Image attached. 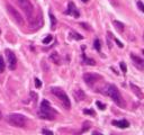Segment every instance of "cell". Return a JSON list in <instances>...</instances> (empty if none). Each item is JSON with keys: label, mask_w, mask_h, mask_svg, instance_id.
Instances as JSON below:
<instances>
[{"label": "cell", "mask_w": 144, "mask_h": 135, "mask_svg": "<svg viewBox=\"0 0 144 135\" xmlns=\"http://www.w3.org/2000/svg\"><path fill=\"white\" fill-rule=\"evenodd\" d=\"M28 19H29V25H31V27H33V28H41L43 25V19H42V15L41 14L37 17L31 16Z\"/></svg>", "instance_id": "9c48e42d"}, {"label": "cell", "mask_w": 144, "mask_h": 135, "mask_svg": "<svg viewBox=\"0 0 144 135\" xmlns=\"http://www.w3.org/2000/svg\"><path fill=\"white\" fill-rule=\"evenodd\" d=\"M82 58H83V63L89 64V65H95V64H96L95 60H91V59H87V56H86V54H85V53L82 54Z\"/></svg>", "instance_id": "e0dca14e"}, {"label": "cell", "mask_w": 144, "mask_h": 135, "mask_svg": "<svg viewBox=\"0 0 144 135\" xmlns=\"http://www.w3.org/2000/svg\"><path fill=\"white\" fill-rule=\"evenodd\" d=\"M96 105H97V106H98L101 110H104L105 108H106V105H105V104H102V102H100V101H97V102H96Z\"/></svg>", "instance_id": "484cf974"}, {"label": "cell", "mask_w": 144, "mask_h": 135, "mask_svg": "<svg viewBox=\"0 0 144 135\" xmlns=\"http://www.w3.org/2000/svg\"><path fill=\"white\" fill-rule=\"evenodd\" d=\"M113 123V125L117 126L119 128H127L129 126V123L127 122L126 119H122V120H113L111 122Z\"/></svg>", "instance_id": "7c38bea8"}, {"label": "cell", "mask_w": 144, "mask_h": 135, "mask_svg": "<svg viewBox=\"0 0 144 135\" xmlns=\"http://www.w3.org/2000/svg\"><path fill=\"white\" fill-rule=\"evenodd\" d=\"M2 117V115H1V112H0V118H1Z\"/></svg>", "instance_id": "836d02e7"}, {"label": "cell", "mask_w": 144, "mask_h": 135, "mask_svg": "<svg viewBox=\"0 0 144 135\" xmlns=\"http://www.w3.org/2000/svg\"><path fill=\"white\" fill-rule=\"evenodd\" d=\"M131 59H132V61H133V63H134V65L137 68L138 70H144V60L142 58H140V56H137V55H135V54H131Z\"/></svg>", "instance_id": "8fae6325"}, {"label": "cell", "mask_w": 144, "mask_h": 135, "mask_svg": "<svg viewBox=\"0 0 144 135\" xmlns=\"http://www.w3.org/2000/svg\"><path fill=\"white\" fill-rule=\"evenodd\" d=\"M42 133H44V134H53V132L52 131H50V129H42Z\"/></svg>", "instance_id": "f546056e"}, {"label": "cell", "mask_w": 144, "mask_h": 135, "mask_svg": "<svg viewBox=\"0 0 144 135\" xmlns=\"http://www.w3.org/2000/svg\"><path fill=\"white\" fill-rule=\"evenodd\" d=\"M115 42H116V43H117V45H118V46H119V47H123V46H124V45H123V44H122V43H121V42H119V40H118L117 38H115Z\"/></svg>", "instance_id": "4dcf8cb0"}, {"label": "cell", "mask_w": 144, "mask_h": 135, "mask_svg": "<svg viewBox=\"0 0 144 135\" xmlns=\"http://www.w3.org/2000/svg\"><path fill=\"white\" fill-rule=\"evenodd\" d=\"M7 11L9 12V15L14 18V20H15L16 23L19 24V25H24V19H23V17H21V15L12 6L7 5Z\"/></svg>", "instance_id": "8992f818"}, {"label": "cell", "mask_w": 144, "mask_h": 135, "mask_svg": "<svg viewBox=\"0 0 144 135\" xmlns=\"http://www.w3.org/2000/svg\"><path fill=\"white\" fill-rule=\"evenodd\" d=\"M35 86H36V88H41L42 87V82H41L40 79H37V78H35Z\"/></svg>", "instance_id": "cb8c5ba5"}, {"label": "cell", "mask_w": 144, "mask_h": 135, "mask_svg": "<svg viewBox=\"0 0 144 135\" xmlns=\"http://www.w3.org/2000/svg\"><path fill=\"white\" fill-rule=\"evenodd\" d=\"M48 16H50V19H51V28L54 29L56 27V18H55V16H53L52 14H48Z\"/></svg>", "instance_id": "ac0fdd59"}, {"label": "cell", "mask_w": 144, "mask_h": 135, "mask_svg": "<svg viewBox=\"0 0 144 135\" xmlns=\"http://www.w3.org/2000/svg\"><path fill=\"white\" fill-rule=\"evenodd\" d=\"M31 97H32V99H33L34 101L37 100V94L35 93V92H31Z\"/></svg>", "instance_id": "f1b7e54d"}, {"label": "cell", "mask_w": 144, "mask_h": 135, "mask_svg": "<svg viewBox=\"0 0 144 135\" xmlns=\"http://www.w3.org/2000/svg\"><path fill=\"white\" fill-rule=\"evenodd\" d=\"M137 7H138V9H140L141 11H144V6H143L142 1H140V0L137 1Z\"/></svg>", "instance_id": "4316f807"}, {"label": "cell", "mask_w": 144, "mask_h": 135, "mask_svg": "<svg viewBox=\"0 0 144 135\" xmlns=\"http://www.w3.org/2000/svg\"><path fill=\"white\" fill-rule=\"evenodd\" d=\"M100 91H101V93H104L105 96H108L109 98L113 99V101L115 102V104H117L118 106L125 107L124 99H123L121 92H119V90L117 89V87H116L115 85H107V86H105V87L102 88Z\"/></svg>", "instance_id": "6da1fadb"}, {"label": "cell", "mask_w": 144, "mask_h": 135, "mask_svg": "<svg viewBox=\"0 0 144 135\" xmlns=\"http://www.w3.org/2000/svg\"><path fill=\"white\" fill-rule=\"evenodd\" d=\"M81 26H83L86 29H90V27H89L88 25H87V24H85V23H82V24H81Z\"/></svg>", "instance_id": "1f68e13d"}, {"label": "cell", "mask_w": 144, "mask_h": 135, "mask_svg": "<svg viewBox=\"0 0 144 135\" xmlns=\"http://www.w3.org/2000/svg\"><path fill=\"white\" fill-rule=\"evenodd\" d=\"M50 59H51V61L54 62L55 64H61V59H60V56H59V54L56 53V52H54L51 54V56H50Z\"/></svg>", "instance_id": "5bb4252c"}, {"label": "cell", "mask_w": 144, "mask_h": 135, "mask_svg": "<svg viewBox=\"0 0 144 135\" xmlns=\"http://www.w3.org/2000/svg\"><path fill=\"white\" fill-rule=\"evenodd\" d=\"M83 113H85V114H87V115H92V116H94L95 115V112H94V110H89V109H85V110H83Z\"/></svg>", "instance_id": "83f0119b"}, {"label": "cell", "mask_w": 144, "mask_h": 135, "mask_svg": "<svg viewBox=\"0 0 144 135\" xmlns=\"http://www.w3.org/2000/svg\"><path fill=\"white\" fill-rule=\"evenodd\" d=\"M113 24H114V26H115V28L117 29L118 32H124V27H125V25L123 23H121V21H118V20H114L113 21Z\"/></svg>", "instance_id": "9a60e30c"}, {"label": "cell", "mask_w": 144, "mask_h": 135, "mask_svg": "<svg viewBox=\"0 0 144 135\" xmlns=\"http://www.w3.org/2000/svg\"><path fill=\"white\" fill-rule=\"evenodd\" d=\"M94 46H95V48H96V51H98V52H100V51H101V44H100L99 39H95Z\"/></svg>", "instance_id": "d6986e66"}, {"label": "cell", "mask_w": 144, "mask_h": 135, "mask_svg": "<svg viewBox=\"0 0 144 135\" xmlns=\"http://www.w3.org/2000/svg\"><path fill=\"white\" fill-rule=\"evenodd\" d=\"M70 36L72 37V38H75V39H82L83 38V36H81L80 34H78V33H75V32H71L70 33Z\"/></svg>", "instance_id": "ffe728a7"}, {"label": "cell", "mask_w": 144, "mask_h": 135, "mask_svg": "<svg viewBox=\"0 0 144 135\" xmlns=\"http://www.w3.org/2000/svg\"><path fill=\"white\" fill-rule=\"evenodd\" d=\"M81 1H83V2H88L89 0H81Z\"/></svg>", "instance_id": "d6a6232c"}, {"label": "cell", "mask_w": 144, "mask_h": 135, "mask_svg": "<svg viewBox=\"0 0 144 135\" xmlns=\"http://www.w3.org/2000/svg\"><path fill=\"white\" fill-rule=\"evenodd\" d=\"M51 92H52L54 96H55L56 98L63 104V106L66 107L67 109H70V107H71V102H70L69 97H68L67 92L63 90V89L58 88V87H53V88H51Z\"/></svg>", "instance_id": "277c9868"}, {"label": "cell", "mask_w": 144, "mask_h": 135, "mask_svg": "<svg viewBox=\"0 0 144 135\" xmlns=\"http://www.w3.org/2000/svg\"><path fill=\"white\" fill-rule=\"evenodd\" d=\"M17 4H18V7L26 14V16L28 18L31 17V16H33V12L35 9L29 0H17Z\"/></svg>", "instance_id": "5b68a950"}, {"label": "cell", "mask_w": 144, "mask_h": 135, "mask_svg": "<svg viewBox=\"0 0 144 135\" xmlns=\"http://www.w3.org/2000/svg\"><path fill=\"white\" fill-rule=\"evenodd\" d=\"M52 38H53V37L51 36V35H47V36H46L45 38L43 39V43H44V44H48V43H50L51 40H52Z\"/></svg>", "instance_id": "7402d4cb"}, {"label": "cell", "mask_w": 144, "mask_h": 135, "mask_svg": "<svg viewBox=\"0 0 144 135\" xmlns=\"http://www.w3.org/2000/svg\"><path fill=\"white\" fill-rule=\"evenodd\" d=\"M101 80V75L97 74V73H86L83 74V81L87 83L88 86H92L94 83H96L97 81Z\"/></svg>", "instance_id": "52a82bcc"}, {"label": "cell", "mask_w": 144, "mask_h": 135, "mask_svg": "<svg viewBox=\"0 0 144 135\" xmlns=\"http://www.w3.org/2000/svg\"><path fill=\"white\" fill-rule=\"evenodd\" d=\"M131 88H132V90L134 91L135 93L137 94L138 97H140V98H142V96H143V93H142V91L140 90V88L137 87V86H135L134 83H131Z\"/></svg>", "instance_id": "2e32d148"}, {"label": "cell", "mask_w": 144, "mask_h": 135, "mask_svg": "<svg viewBox=\"0 0 144 135\" xmlns=\"http://www.w3.org/2000/svg\"><path fill=\"white\" fill-rule=\"evenodd\" d=\"M89 127H90V123H89V122H86V123H85V127H83V129L81 131V133H85V132H86Z\"/></svg>", "instance_id": "d4e9b609"}, {"label": "cell", "mask_w": 144, "mask_h": 135, "mask_svg": "<svg viewBox=\"0 0 144 135\" xmlns=\"http://www.w3.org/2000/svg\"><path fill=\"white\" fill-rule=\"evenodd\" d=\"M66 14L72 16V17H75V18H79V16H80V12H79V10L77 9L75 5L72 1H70L69 5H68V10L66 11Z\"/></svg>", "instance_id": "30bf717a"}, {"label": "cell", "mask_w": 144, "mask_h": 135, "mask_svg": "<svg viewBox=\"0 0 144 135\" xmlns=\"http://www.w3.org/2000/svg\"><path fill=\"white\" fill-rule=\"evenodd\" d=\"M38 116L42 119H46V120H53L55 119V112L53 110V108L51 107L50 102L47 100H43L40 107V112H38Z\"/></svg>", "instance_id": "7a4b0ae2"}, {"label": "cell", "mask_w": 144, "mask_h": 135, "mask_svg": "<svg viewBox=\"0 0 144 135\" xmlns=\"http://www.w3.org/2000/svg\"><path fill=\"white\" fill-rule=\"evenodd\" d=\"M7 123L15 127H25L27 123V118L21 114H9L6 118Z\"/></svg>", "instance_id": "3957f363"}, {"label": "cell", "mask_w": 144, "mask_h": 135, "mask_svg": "<svg viewBox=\"0 0 144 135\" xmlns=\"http://www.w3.org/2000/svg\"><path fill=\"white\" fill-rule=\"evenodd\" d=\"M6 56H7V61H8V65H9L10 70H15L17 66V59L16 55L14 54L12 51L6 50Z\"/></svg>", "instance_id": "ba28073f"}, {"label": "cell", "mask_w": 144, "mask_h": 135, "mask_svg": "<svg viewBox=\"0 0 144 135\" xmlns=\"http://www.w3.org/2000/svg\"><path fill=\"white\" fill-rule=\"evenodd\" d=\"M119 65H121L122 71H123L124 73H126V71H127V68H126V65H125V63H124V62H121V63H119Z\"/></svg>", "instance_id": "603a6c76"}, {"label": "cell", "mask_w": 144, "mask_h": 135, "mask_svg": "<svg viewBox=\"0 0 144 135\" xmlns=\"http://www.w3.org/2000/svg\"><path fill=\"white\" fill-rule=\"evenodd\" d=\"M5 68H6V65H5L4 58H2V56L0 55V73H2V72L5 71Z\"/></svg>", "instance_id": "44dd1931"}, {"label": "cell", "mask_w": 144, "mask_h": 135, "mask_svg": "<svg viewBox=\"0 0 144 135\" xmlns=\"http://www.w3.org/2000/svg\"><path fill=\"white\" fill-rule=\"evenodd\" d=\"M74 97H75V99H77L78 101H80V100H83V99L86 98V94L85 92H83L82 90H80V89H77V90H74Z\"/></svg>", "instance_id": "4fadbf2b"}]
</instances>
